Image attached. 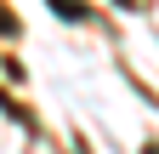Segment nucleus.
<instances>
[{"mask_svg": "<svg viewBox=\"0 0 159 154\" xmlns=\"http://www.w3.org/2000/svg\"><path fill=\"white\" fill-rule=\"evenodd\" d=\"M51 12L68 17V23H85V6H80V0H51Z\"/></svg>", "mask_w": 159, "mask_h": 154, "instance_id": "f257e3e1", "label": "nucleus"}, {"mask_svg": "<svg viewBox=\"0 0 159 154\" xmlns=\"http://www.w3.org/2000/svg\"><path fill=\"white\" fill-rule=\"evenodd\" d=\"M0 34H17V17H11L6 6H0Z\"/></svg>", "mask_w": 159, "mask_h": 154, "instance_id": "f03ea898", "label": "nucleus"}, {"mask_svg": "<svg viewBox=\"0 0 159 154\" xmlns=\"http://www.w3.org/2000/svg\"><path fill=\"white\" fill-rule=\"evenodd\" d=\"M142 154H159V148H153V143H148V148H142Z\"/></svg>", "mask_w": 159, "mask_h": 154, "instance_id": "7ed1b4c3", "label": "nucleus"}]
</instances>
